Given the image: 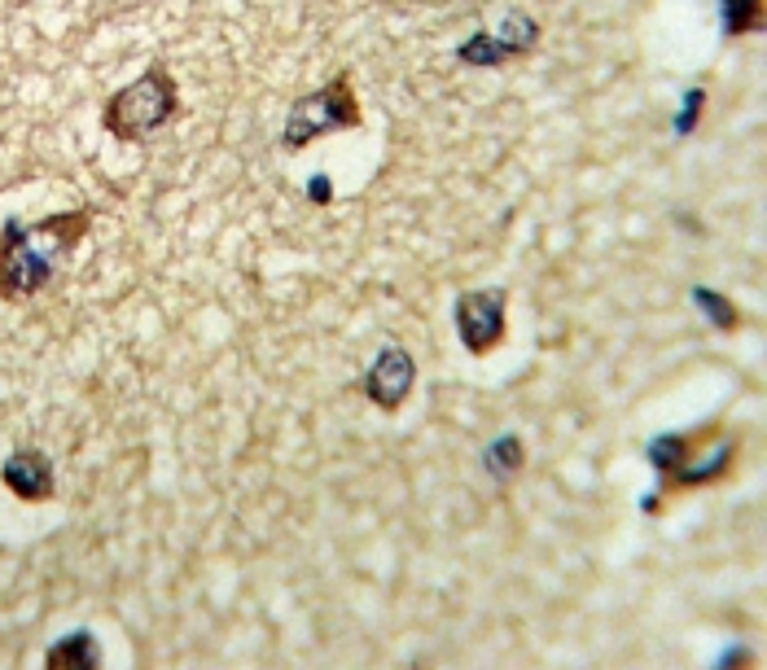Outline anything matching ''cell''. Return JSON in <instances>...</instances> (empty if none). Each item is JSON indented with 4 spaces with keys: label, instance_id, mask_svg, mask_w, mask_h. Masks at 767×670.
I'll list each match as a JSON object with an SVG mask.
<instances>
[{
    "label": "cell",
    "instance_id": "1",
    "mask_svg": "<svg viewBox=\"0 0 767 670\" xmlns=\"http://www.w3.org/2000/svg\"><path fill=\"white\" fill-rule=\"evenodd\" d=\"M93 228V211H58L40 224H5L0 233V298L23 303L58 277L62 259Z\"/></svg>",
    "mask_w": 767,
    "mask_h": 670
},
{
    "label": "cell",
    "instance_id": "2",
    "mask_svg": "<svg viewBox=\"0 0 767 670\" xmlns=\"http://www.w3.org/2000/svg\"><path fill=\"white\" fill-rule=\"evenodd\" d=\"M649 465L658 469V495H679L728 478L736 465V438L723 425H701L688 434H662L649 443Z\"/></svg>",
    "mask_w": 767,
    "mask_h": 670
},
{
    "label": "cell",
    "instance_id": "3",
    "mask_svg": "<svg viewBox=\"0 0 767 670\" xmlns=\"http://www.w3.org/2000/svg\"><path fill=\"white\" fill-rule=\"evenodd\" d=\"M176 115H181V89H176V80L167 75V67H150L141 80H132L128 89H119L106 102L102 128L119 145H137V141H150L154 132H163Z\"/></svg>",
    "mask_w": 767,
    "mask_h": 670
},
{
    "label": "cell",
    "instance_id": "4",
    "mask_svg": "<svg viewBox=\"0 0 767 670\" xmlns=\"http://www.w3.org/2000/svg\"><path fill=\"white\" fill-rule=\"evenodd\" d=\"M347 128H360V102H356L351 80L334 75L321 93H307V97L294 102V110L286 119V132H281V145L290 154H299L312 141H321L329 132H347Z\"/></svg>",
    "mask_w": 767,
    "mask_h": 670
},
{
    "label": "cell",
    "instance_id": "5",
    "mask_svg": "<svg viewBox=\"0 0 767 670\" xmlns=\"http://www.w3.org/2000/svg\"><path fill=\"white\" fill-rule=\"evenodd\" d=\"M504 290H469L456 298V333L469 355H487L504 342Z\"/></svg>",
    "mask_w": 767,
    "mask_h": 670
},
{
    "label": "cell",
    "instance_id": "6",
    "mask_svg": "<svg viewBox=\"0 0 767 670\" xmlns=\"http://www.w3.org/2000/svg\"><path fill=\"white\" fill-rule=\"evenodd\" d=\"M535 36H539V27H535L526 14H509L500 36L478 32V36H469V40L456 49V58H461L465 67H500V62L526 54V49L535 45Z\"/></svg>",
    "mask_w": 767,
    "mask_h": 670
},
{
    "label": "cell",
    "instance_id": "7",
    "mask_svg": "<svg viewBox=\"0 0 767 670\" xmlns=\"http://www.w3.org/2000/svg\"><path fill=\"white\" fill-rule=\"evenodd\" d=\"M412 381H417V360H412L404 346H386V351L373 360L369 377H364V395H369L373 408L395 412V408H404V399L412 395Z\"/></svg>",
    "mask_w": 767,
    "mask_h": 670
},
{
    "label": "cell",
    "instance_id": "8",
    "mask_svg": "<svg viewBox=\"0 0 767 670\" xmlns=\"http://www.w3.org/2000/svg\"><path fill=\"white\" fill-rule=\"evenodd\" d=\"M0 482L10 486V495H19L23 504H49L54 499V460L36 447H23L5 460V469H0Z\"/></svg>",
    "mask_w": 767,
    "mask_h": 670
},
{
    "label": "cell",
    "instance_id": "9",
    "mask_svg": "<svg viewBox=\"0 0 767 670\" xmlns=\"http://www.w3.org/2000/svg\"><path fill=\"white\" fill-rule=\"evenodd\" d=\"M49 666H97V644H93V635L89 631H75V635H67L62 644H54L49 648V657H45Z\"/></svg>",
    "mask_w": 767,
    "mask_h": 670
},
{
    "label": "cell",
    "instance_id": "10",
    "mask_svg": "<svg viewBox=\"0 0 767 670\" xmlns=\"http://www.w3.org/2000/svg\"><path fill=\"white\" fill-rule=\"evenodd\" d=\"M723 32L728 36L763 32V0H723Z\"/></svg>",
    "mask_w": 767,
    "mask_h": 670
},
{
    "label": "cell",
    "instance_id": "11",
    "mask_svg": "<svg viewBox=\"0 0 767 670\" xmlns=\"http://www.w3.org/2000/svg\"><path fill=\"white\" fill-rule=\"evenodd\" d=\"M693 303L710 316L714 329H736V325H741V312H736L723 294H714V290H706V285H693Z\"/></svg>",
    "mask_w": 767,
    "mask_h": 670
},
{
    "label": "cell",
    "instance_id": "12",
    "mask_svg": "<svg viewBox=\"0 0 767 670\" xmlns=\"http://www.w3.org/2000/svg\"><path fill=\"white\" fill-rule=\"evenodd\" d=\"M487 469L500 473V478L518 473V469H522V443H518L513 434H504L500 443H491V447H487Z\"/></svg>",
    "mask_w": 767,
    "mask_h": 670
},
{
    "label": "cell",
    "instance_id": "13",
    "mask_svg": "<svg viewBox=\"0 0 767 670\" xmlns=\"http://www.w3.org/2000/svg\"><path fill=\"white\" fill-rule=\"evenodd\" d=\"M706 115V89H688L684 93V106H679V119H675V132L688 137L697 128V119Z\"/></svg>",
    "mask_w": 767,
    "mask_h": 670
},
{
    "label": "cell",
    "instance_id": "14",
    "mask_svg": "<svg viewBox=\"0 0 767 670\" xmlns=\"http://www.w3.org/2000/svg\"><path fill=\"white\" fill-rule=\"evenodd\" d=\"M316 180H321V185H312V189H307V193H312V198H321V202H325V198H329V185H325V176H316Z\"/></svg>",
    "mask_w": 767,
    "mask_h": 670
}]
</instances>
